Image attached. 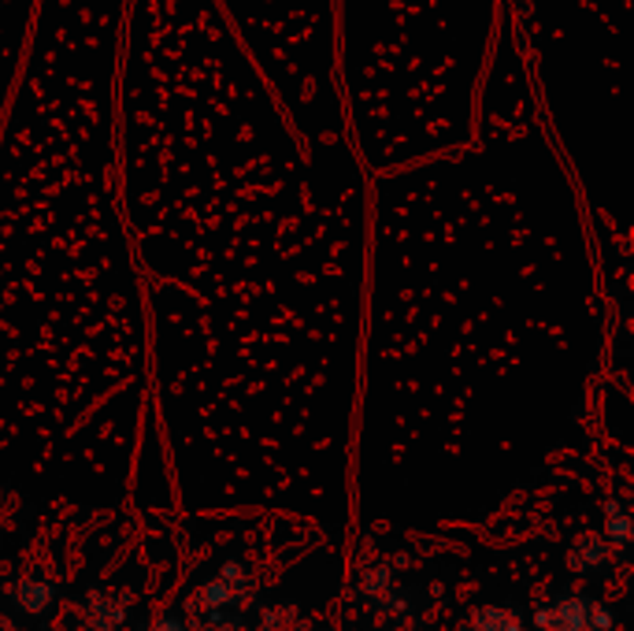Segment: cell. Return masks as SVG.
<instances>
[{"mask_svg":"<svg viewBox=\"0 0 634 631\" xmlns=\"http://www.w3.org/2000/svg\"><path fill=\"white\" fill-rule=\"evenodd\" d=\"M120 201L174 505L353 531L367 171L308 149L216 0H126Z\"/></svg>","mask_w":634,"mask_h":631,"instance_id":"cell-1","label":"cell"},{"mask_svg":"<svg viewBox=\"0 0 634 631\" xmlns=\"http://www.w3.org/2000/svg\"><path fill=\"white\" fill-rule=\"evenodd\" d=\"M601 257L509 0L464 149L367 174L353 523L479 528L587 442Z\"/></svg>","mask_w":634,"mask_h":631,"instance_id":"cell-2","label":"cell"},{"mask_svg":"<svg viewBox=\"0 0 634 631\" xmlns=\"http://www.w3.org/2000/svg\"><path fill=\"white\" fill-rule=\"evenodd\" d=\"M126 0H37L0 120V494L120 512L152 420L120 201Z\"/></svg>","mask_w":634,"mask_h":631,"instance_id":"cell-3","label":"cell"},{"mask_svg":"<svg viewBox=\"0 0 634 631\" xmlns=\"http://www.w3.org/2000/svg\"><path fill=\"white\" fill-rule=\"evenodd\" d=\"M505 0H338V93L360 168L464 149Z\"/></svg>","mask_w":634,"mask_h":631,"instance_id":"cell-4","label":"cell"},{"mask_svg":"<svg viewBox=\"0 0 634 631\" xmlns=\"http://www.w3.org/2000/svg\"><path fill=\"white\" fill-rule=\"evenodd\" d=\"M542 123L587 205L593 246L631 252V123L623 26L631 0H509Z\"/></svg>","mask_w":634,"mask_h":631,"instance_id":"cell-5","label":"cell"},{"mask_svg":"<svg viewBox=\"0 0 634 631\" xmlns=\"http://www.w3.org/2000/svg\"><path fill=\"white\" fill-rule=\"evenodd\" d=\"M216 8L297 138L308 149H346L338 0H216Z\"/></svg>","mask_w":634,"mask_h":631,"instance_id":"cell-6","label":"cell"},{"mask_svg":"<svg viewBox=\"0 0 634 631\" xmlns=\"http://www.w3.org/2000/svg\"><path fill=\"white\" fill-rule=\"evenodd\" d=\"M539 631H587V601L582 598H557L534 613Z\"/></svg>","mask_w":634,"mask_h":631,"instance_id":"cell-7","label":"cell"},{"mask_svg":"<svg viewBox=\"0 0 634 631\" xmlns=\"http://www.w3.org/2000/svg\"><path fill=\"white\" fill-rule=\"evenodd\" d=\"M53 598H56V590L42 584V579H19L15 584V606L31 617L45 613V609L53 606Z\"/></svg>","mask_w":634,"mask_h":631,"instance_id":"cell-8","label":"cell"},{"mask_svg":"<svg viewBox=\"0 0 634 631\" xmlns=\"http://www.w3.org/2000/svg\"><path fill=\"white\" fill-rule=\"evenodd\" d=\"M472 624H475V631H523L520 617H512L509 609H501V606H483V609H475Z\"/></svg>","mask_w":634,"mask_h":631,"instance_id":"cell-9","label":"cell"},{"mask_svg":"<svg viewBox=\"0 0 634 631\" xmlns=\"http://www.w3.org/2000/svg\"><path fill=\"white\" fill-rule=\"evenodd\" d=\"M90 620H93L97 631H115V628H120V620H123V609L115 606L112 598L93 595L90 598Z\"/></svg>","mask_w":634,"mask_h":631,"instance_id":"cell-10","label":"cell"},{"mask_svg":"<svg viewBox=\"0 0 634 631\" xmlns=\"http://www.w3.org/2000/svg\"><path fill=\"white\" fill-rule=\"evenodd\" d=\"M604 539L616 542V547H627V542H631V517H627V509H616V505H612L609 517H604Z\"/></svg>","mask_w":634,"mask_h":631,"instance_id":"cell-11","label":"cell"},{"mask_svg":"<svg viewBox=\"0 0 634 631\" xmlns=\"http://www.w3.org/2000/svg\"><path fill=\"white\" fill-rule=\"evenodd\" d=\"M604 550H609V547H604L601 539H587V542H582V547H579V553H571V565L579 568V572H587V568H593V565H601V561H604Z\"/></svg>","mask_w":634,"mask_h":631,"instance_id":"cell-12","label":"cell"},{"mask_svg":"<svg viewBox=\"0 0 634 631\" xmlns=\"http://www.w3.org/2000/svg\"><path fill=\"white\" fill-rule=\"evenodd\" d=\"M201 601H204V606H208V609L230 606V601H234V587H230V584H223V579H212V584L201 590Z\"/></svg>","mask_w":634,"mask_h":631,"instance_id":"cell-13","label":"cell"},{"mask_svg":"<svg viewBox=\"0 0 634 631\" xmlns=\"http://www.w3.org/2000/svg\"><path fill=\"white\" fill-rule=\"evenodd\" d=\"M612 613L604 606H598V601H587V631H612Z\"/></svg>","mask_w":634,"mask_h":631,"instance_id":"cell-14","label":"cell"},{"mask_svg":"<svg viewBox=\"0 0 634 631\" xmlns=\"http://www.w3.org/2000/svg\"><path fill=\"white\" fill-rule=\"evenodd\" d=\"M149 631H186V624H182L179 617H160Z\"/></svg>","mask_w":634,"mask_h":631,"instance_id":"cell-15","label":"cell"}]
</instances>
